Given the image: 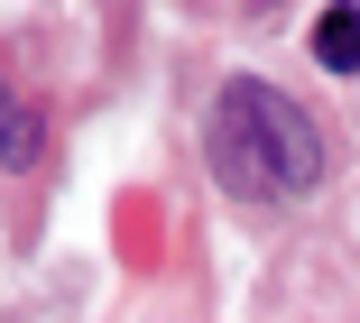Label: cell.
Masks as SVG:
<instances>
[{"label":"cell","instance_id":"cell-2","mask_svg":"<svg viewBox=\"0 0 360 323\" xmlns=\"http://www.w3.org/2000/svg\"><path fill=\"white\" fill-rule=\"evenodd\" d=\"M314 56L333 74H360V0H333V10L314 19Z\"/></svg>","mask_w":360,"mask_h":323},{"label":"cell","instance_id":"cell-3","mask_svg":"<svg viewBox=\"0 0 360 323\" xmlns=\"http://www.w3.org/2000/svg\"><path fill=\"white\" fill-rule=\"evenodd\" d=\"M28 157H37V111L0 84V167H28Z\"/></svg>","mask_w":360,"mask_h":323},{"label":"cell","instance_id":"cell-1","mask_svg":"<svg viewBox=\"0 0 360 323\" xmlns=\"http://www.w3.org/2000/svg\"><path fill=\"white\" fill-rule=\"evenodd\" d=\"M203 148H212V176H222L240 203H296V194L323 176V129H314V111L286 102L277 84H250V74L212 93Z\"/></svg>","mask_w":360,"mask_h":323}]
</instances>
